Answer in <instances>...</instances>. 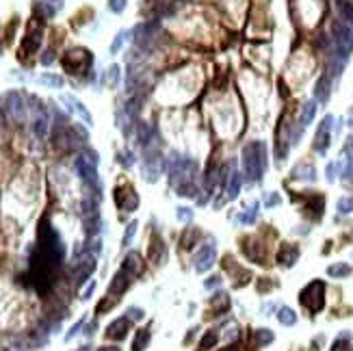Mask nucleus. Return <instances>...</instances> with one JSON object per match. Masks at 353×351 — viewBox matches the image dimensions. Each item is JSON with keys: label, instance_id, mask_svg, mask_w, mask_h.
Masks as SVG:
<instances>
[{"label": "nucleus", "instance_id": "11", "mask_svg": "<svg viewBox=\"0 0 353 351\" xmlns=\"http://www.w3.org/2000/svg\"><path fill=\"white\" fill-rule=\"evenodd\" d=\"M128 284H130V276L122 269V271L115 273V278H113V282H110V288L108 290L113 292V295H122V292L128 288Z\"/></svg>", "mask_w": 353, "mask_h": 351}, {"label": "nucleus", "instance_id": "36", "mask_svg": "<svg viewBox=\"0 0 353 351\" xmlns=\"http://www.w3.org/2000/svg\"><path fill=\"white\" fill-rule=\"evenodd\" d=\"M52 61H54V52H52V48H48L44 52V56H42V63L44 65H50Z\"/></svg>", "mask_w": 353, "mask_h": 351}, {"label": "nucleus", "instance_id": "31", "mask_svg": "<svg viewBox=\"0 0 353 351\" xmlns=\"http://www.w3.org/2000/svg\"><path fill=\"white\" fill-rule=\"evenodd\" d=\"M134 232H136V221H132V224H130V226L126 228V234H124V240H122V245H124V247H128V245H130V240H132Z\"/></svg>", "mask_w": 353, "mask_h": 351}, {"label": "nucleus", "instance_id": "21", "mask_svg": "<svg viewBox=\"0 0 353 351\" xmlns=\"http://www.w3.org/2000/svg\"><path fill=\"white\" fill-rule=\"evenodd\" d=\"M32 130H35V134L39 136V139H46V136H48V117L46 115L37 117L35 124H32Z\"/></svg>", "mask_w": 353, "mask_h": 351}, {"label": "nucleus", "instance_id": "40", "mask_svg": "<svg viewBox=\"0 0 353 351\" xmlns=\"http://www.w3.org/2000/svg\"><path fill=\"white\" fill-rule=\"evenodd\" d=\"M122 156H124V158H122V162H124V165H132V162H134V158H132V154H130V152L122 154Z\"/></svg>", "mask_w": 353, "mask_h": 351}, {"label": "nucleus", "instance_id": "1", "mask_svg": "<svg viewBox=\"0 0 353 351\" xmlns=\"http://www.w3.org/2000/svg\"><path fill=\"white\" fill-rule=\"evenodd\" d=\"M243 165H245V174L250 176L252 180H260L264 167H266V148L262 141L250 143L243 150Z\"/></svg>", "mask_w": 353, "mask_h": 351}, {"label": "nucleus", "instance_id": "39", "mask_svg": "<svg viewBox=\"0 0 353 351\" xmlns=\"http://www.w3.org/2000/svg\"><path fill=\"white\" fill-rule=\"evenodd\" d=\"M108 72H110V74H108L110 82H117V78H120V70H117V68H110Z\"/></svg>", "mask_w": 353, "mask_h": 351}, {"label": "nucleus", "instance_id": "29", "mask_svg": "<svg viewBox=\"0 0 353 351\" xmlns=\"http://www.w3.org/2000/svg\"><path fill=\"white\" fill-rule=\"evenodd\" d=\"M150 136H152V130H150L148 124H139V143L141 146H148Z\"/></svg>", "mask_w": 353, "mask_h": 351}, {"label": "nucleus", "instance_id": "20", "mask_svg": "<svg viewBox=\"0 0 353 351\" xmlns=\"http://www.w3.org/2000/svg\"><path fill=\"white\" fill-rule=\"evenodd\" d=\"M150 258H152L156 264H160L162 258H165V247H162L158 236H154V245H152V250H150Z\"/></svg>", "mask_w": 353, "mask_h": 351}, {"label": "nucleus", "instance_id": "23", "mask_svg": "<svg viewBox=\"0 0 353 351\" xmlns=\"http://www.w3.org/2000/svg\"><path fill=\"white\" fill-rule=\"evenodd\" d=\"M148 342H150V332L148 330H139V332H136L134 342H132V351H143Z\"/></svg>", "mask_w": 353, "mask_h": 351}, {"label": "nucleus", "instance_id": "44", "mask_svg": "<svg viewBox=\"0 0 353 351\" xmlns=\"http://www.w3.org/2000/svg\"><path fill=\"white\" fill-rule=\"evenodd\" d=\"M98 351H122V349H117V347H102V349H98Z\"/></svg>", "mask_w": 353, "mask_h": 351}, {"label": "nucleus", "instance_id": "28", "mask_svg": "<svg viewBox=\"0 0 353 351\" xmlns=\"http://www.w3.org/2000/svg\"><path fill=\"white\" fill-rule=\"evenodd\" d=\"M217 340H219V334H217V332H208V334L202 338V349L214 347V344H217Z\"/></svg>", "mask_w": 353, "mask_h": 351}, {"label": "nucleus", "instance_id": "45", "mask_svg": "<svg viewBox=\"0 0 353 351\" xmlns=\"http://www.w3.org/2000/svg\"><path fill=\"white\" fill-rule=\"evenodd\" d=\"M4 124V113H2V106H0V126Z\"/></svg>", "mask_w": 353, "mask_h": 351}, {"label": "nucleus", "instance_id": "6", "mask_svg": "<svg viewBox=\"0 0 353 351\" xmlns=\"http://www.w3.org/2000/svg\"><path fill=\"white\" fill-rule=\"evenodd\" d=\"M214 258H217V250H214V245L212 243L204 245L200 250L198 256H195V269H198L200 273L202 271H208L214 264Z\"/></svg>", "mask_w": 353, "mask_h": 351}, {"label": "nucleus", "instance_id": "46", "mask_svg": "<svg viewBox=\"0 0 353 351\" xmlns=\"http://www.w3.org/2000/svg\"><path fill=\"white\" fill-rule=\"evenodd\" d=\"M349 150H351V152H353V139H351V143H349Z\"/></svg>", "mask_w": 353, "mask_h": 351}, {"label": "nucleus", "instance_id": "18", "mask_svg": "<svg viewBox=\"0 0 353 351\" xmlns=\"http://www.w3.org/2000/svg\"><path fill=\"white\" fill-rule=\"evenodd\" d=\"M314 96H316V100H318V102H328V98H330V78H328V76H323L321 80L316 82Z\"/></svg>", "mask_w": 353, "mask_h": 351}, {"label": "nucleus", "instance_id": "43", "mask_svg": "<svg viewBox=\"0 0 353 351\" xmlns=\"http://www.w3.org/2000/svg\"><path fill=\"white\" fill-rule=\"evenodd\" d=\"M266 204L276 206V204H280V198H278V195H269V198H266Z\"/></svg>", "mask_w": 353, "mask_h": 351}, {"label": "nucleus", "instance_id": "22", "mask_svg": "<svg viewBox=\"0 0 353 351\" xmlns=\"http://www.w3.org/2000/svg\"><path fill=\"white\" fill-rule=\"evenodd\" d=\"M273 340V332L271 330H258L254 332V342L258 344V347H264V344H269Z\"/></svg>", "mask_w": 353, "mask_h": 351}, {"label": "nucleus", "instance_id": "13", "mask_svg": "<svg viewBox=\"0 0 353 351\" xmlns=\"http://www.w3.org/2000/svg\"><path fill=\"white\" fill-rule=\"evenodd\" d=\"M61 100H63V102H68V104H72V106H70V108H74V110H76V113H78V115H80V117H82V122H84V124H87V126H91V115H89V110H87V108H84V106H82V102H78V100H74V98H72V96H63V98H61Z\"/></svg>", "mask_w": 353, "mask_h": 351}, {"label": "nucleus", "instance_id": "4", "mask_svg": "<svg viewBox=\"0 0 353 351\" xmlns=\"http://www.w3.org/2000/svg\"><path fill=\"white\" fill-rule=\"evenodd\" d=\"M334 42H336V48L340 52V56L347 58L349 52L353 50V26L344 24V22H336L334 24Z\"/></svg>", "mask_w": 353, "mask_h": 351}, {"label": "nucleus", "instance_id": "37", "mask_svg": "<svg viewBox=\"0 0 353 351\" xmlns=\"http://www.w3.org/2000/svg\"><path fill=\"white\" fill-rule=\"evenodd\" d=\"M80 328H82V321H78V323L74 325V328L70 330V334H68V340H72V338H74V336L78 334V330H80Z\"/></svg>", "mask_w": 353, "mask_h": 351}, {"label": "nucleus", "instance_id": "19", "mask_svg": "<svg viewBox=\"0 0 353 351\" xmlns=\"http://www.w3.org/2000/svg\"><path fill=\"white\" fill-rule=\"evenodd\" d=\"M314 115H316V104L314 102H306L304 110H302V128L310 126L312 120H314Z\"/></svg>", "mask_w": 353, "mask_h": 351}, {"label": "nucleus", "instance_id": "16", "mask_svg": "<svg viewBox=\"0 0 353 351\" xmlns=\"http://www.w3.org/2000/svg\"><path fill=\"white\" fill-rule=\"evenodd\" d=\"M39 44H42V30L30 32V35L24 39V44H22V52H35L39 48Z\"/></svg>", "mask_w": 353, "mask_h": 351}, {"label": "nucleus", "instance_id": "24", "mask_svg": "<svg viewBox=\"0 0 353 351\" xmlns=\"http://www.w3.org/2000/svg\"><path fill=\"white\" fill-rule=\"evenodd\" d=\"M278 318H280V323H282V325H295L297 323V314L290 308H280Z\"/></svg>", "mask_w": 353, "mask_h": 351}, {"label": "nucleus", "instance_id": "41", "mask_svg": "<svg viewBox=\"0 0 353 351\" xmlns=\"http://www.w3.org/2000/svg\"><path fill=\"white\" fill-rule=\"evenodd\" d=\"M221 282V278H217V276H212L210 280H208V282H206V288H212V286H217Z\"/></svg>", "mask_w": 353, "mask_h": 351}, {"label": "nucleus", "instance_id": "12", "mask_svg": "<svg viewBox=\"0 0 353 351\" xmlns=\"http://www.w3.org/2000/svg\"><path fill=\"white\" fill-rule=\"evenodd\" d=\"M297 258H299V250H297V247H292V245H284L282 250H280V254H278V260H280V262H282L284 266L295 264Z\"/></svg>", "mask_w": 353, "mask_h": 351}, {"label": "nucleus", "instance_id": "47", "mask_svg": "<svg viewBox=\"0 0 353 351\" xmlns=\"http://www.w3.org/2000/svg\"><path fill=\"white\" fill-rule=\"evenodd\" d=\"M351 124H353V113H351Z\"/></svg>", "mask_w": 353, "mask_h": 351}, {"label": "nucleus", "instance_id": "17", "mask_svg": "<svg viewBox=\"0 0 353 351\" xmlns=\"http://www.w3.org/2000/svg\"><path fill=\"white\" fill-rule=\"evenodd\" d=\"M238 191H240V174H238V172H232L226 193H228V198H230V200H234V198L238 195Z\"/></svg>", "mask_w": 353, "mask_h": 351}, {"label": "nucleus", "instance_id": "7", "mask_svg": "<svg viewBox=\"0 0 353 351\" xmlns=\"http://www.w3.org/2000/svg\"><path fill=\"white\" fill-rule=\"evenodd\" d=\"M6 110H9V115H11L16 122H22V120H24L26 106H24L22 96H20L18 91H11V94L6 96Z\"/></svg>", "mask_w": 353, "mask_h": 351}, {"label": "nucleus", "instance_id": "30", "mask_svg": "<svg viewBox=\"0 0 353 351\" xmlns=\"http://www.w3.org/2000/svg\"><path fill=\"white\" fill-rule=\"evenodd\" d=\"M256 217H258V204H254L250 210L240 214V221H243V224H254V221H256Z\"/></svg>", "mask_w": 353, "mask_h": 351}, {"label": "nucleus", "instance_id": "8", "mask_svg": "<svg viewBox=\"0 0 353 351\" xmlns=\"http://www.w3.org/2000/svg\"><path fill=\"white\" fill-rule=\"evenodd\" d=\"M332 117L328 115L323 120V124H321V128H318V132H316V143H314V150L316 152H325V150L330 148V130H332Z\"/></svg>", "mask_w": 353, "mask_h": 351}, {"label": "nucleus", "instance_id": "10", "mask_svg": "<svg viewBox=\"0 0 353 351\" xmlns=\"http://www.w3.org/2000/svg\"><path fill=\"white\" fill-rule=\"evenodd\" d=\"M124 271H126L130 278H132V276H139V273L143 271V262H141V256H139V254H136V252L128 254V256L124 258Z\"/></svg>", "mask_w": 353, "mask_h": 351}, {"label": "nucleus", "instance_id": "48", "mask_svg": "<svg viewBox=\"0 0 353 351\" xmlns=\"http://www.w3.org/2000/svg\"><path fill=\"white\" fill-rule=\"evenodd\" d=\"M347 2H351V4H353V0H347Z\"/></svg>", "mask_w": 353, "mask_h": 351}, {"label": "nucleus", "instance_id": "25", "mask_svg": "<svg viewBox=\"0 0 353 351\" xmlns=\"http://www.w3.org/2000/svg\"><path fill=\"white\" fill-rule=\"evenodd\" d=\"M328 273H330L332 278H347L349 273H351V266L344 264V262L342 264H332L330 269H328Z\"/></svg>", "mask_w": 353, "mask_h": 351}, {"label": "nucleus", "instance_id": "5", "mask_svg": "<svg viewBox=\"0 0 353 351\" xmlns=\"http://www.w3.org/2000/svg\"><path fill=\"white\" fill-rule=\"evenodd\" d=\"M76 172L78 176L89 182V184H98V169H96V154H84L76 158Z\"/></svg>", "mask_w": 353, "mask_h": 351}, {"label": "nucleus", "instance_id": "34", "mask_svg": "<svg viewBox=\"0 0 353 351\" xmlns=\"http://www.w3.org/2000/svg\"><path fill=\"white\" fill-rule=\"evenodd\" d=\"M338 210H340V212H351L353 210V200H340V202H338Z\"/></svg>", "mask_w": 353, "mask_h": 351}, {"label": "nucleus", "instance_id": "32", "mask_svg": "<svg viewBox=\"0 0 353 351\" xmlns=\"http://www.w3.org/2000/svg\"><path fill=\"white\" fill-rule=\"evenodd\" d=\"M124 39H126V32H117V37L113 39V44H110V52H113V54H115V52H120V48H122V44H124Z\"/></svg>", "mask_w": 353, "mask_h": 351}, {"label": "nucleus", "instance_id": "2", "mask_svg": "<svg viewBox=\"0 0 353 351\" xmlns=\"http://www.w3.org/2000/svg\"><path fill=\"white\" fill-rule=\"evenodd\" d=\"M323 297H325V284L321 282V280H314V282H310V284L302 290V295H299L302 304H304L310 312H318V310L323 308V304H325Z\"/></svg>", "mask_w": 353, "mask_h": 351}, {"label": "nucleus", "instance_id": "33", "mask_svg": "<svg viewBox=\"0 0 353 351\" xmlns=\"http://www.w3.org/2000/svg\"><path fill=\"white\" fill-rule=\"evenodd\" d=\"M110 6V11H115V13H122L124 9H126V0H110L108 2Z\"/></svg>", "mask_w": 353, "mask_h": 351}, {"label": "nucleus", "instance_id": "35", "mask_svg": "<svg viewBox=\"0 0 353 351\" xmlns=\"http://www.w3.org/2000/svg\"><path fill=\"white\" fill-rule=\"evenodd\" d=\"M191 217H193L191 208H178V219L180 221H191Z\"/></svg>", "mask_w": 353, "mask_h": 351}, {"label": "nucleus", "instance_id": "3", "mask_svg": "<svg viewBox=\"0 0 353 351\" xmlns=\"http://www.w3.org/2000/svg\"><path fill=\"white\" fill-rule=\"evenodd\" d=\"M89 65H91V54L84 48H74L63 56V68L68 70L70 74H80Z\"/></svg>", "mask_w": 353, "mask_h": 351}, {"label": "nucleus", "instance_id": "15", "mask_svg": "<svg viewBox=\"0 0 353 351\" xmlns=\"http://www.w3.org/2000/svg\"><path fill=\"white\" fill-rule=\"evenodd\" d=\"M292 178H299V180H314L316 178V169L312 165H297L292 169Z\"/></svg>", "mask_w": 353, "mask_h": 351}, {"label": "nucleus", "instance_id": "26", "mask_svg": "<svg viewBox=\"0 0 353 351\" xmlns=\"http://www.w3.org/2000/svg\"><path fill=\"white\" fill-rule=\"evenodd\" d=\"M338 9H340V16L353 26V4L347 2V0H340V2H338Z\"/></svg>", "mask_w": 353, "mask_h": 351}, {"label": "nucleus", "instance_id": "42", "mask_svg": "<svg viewBox=\"0 0 353 351\" xmlns=\"http://www.w3.org/2000/svg\"><path fill=\"white\" fill-rule=\"evenodd\" d=\"M94 288H96V282H91V284L87 286V288H84V292H82V299H89V295H91V292H94Z\"/></svg>", "mask_w": 353, "mask_h": 351}, {"label": "nucleus", "instance_id": "27", "mask_svg": "<svg viewBox=\"0 0 353 351\" xmlns=\"http://www.w3.org/2000/svg\"><path fill=\"white\" fill-rule=\"evenodd\" d=\"M42 84H50V87H63V78L61 76H50V74H42L37 78Z\"/></svg>", "mask_w": 353, "mask_h": 351}, {"label": "nucleus", "instance_id": "38", "mask_svg": "<svg viewBox=\"0 0 353 351\" xmlns=\"http://www.w3.org/2000/svg\"><path fill=\"white\" fill-rule=\"evenodd\" d=\"M128 314L139 321V318H143V310H139V308H130V310H128Z\"/></svg>", "mask_w": 353, "mask_h": 351}, {"label": "nucleus", "instance_id": "14", "mask_svg": "<svg viewBox=\"0 0 353 351\" xmlns=\"http://www.w3.org/2000/svg\"><path fill=\"white\" fill-rule=\"evenodd\" d=\"M96 269V260L94 258H84L82 262H80V266H78V273H76V282L78 284H82L84 280H87L89 276H91V271Z\"/></svg>", "mask_w": 353, "mask_h": 351}, {"label": "nucleus", "instance_id": "9", "mask_svg": "<svg viewBox=\"0 0 353 351\" xmlns=\"http://www.w3.org/2000/svg\"><path fill=\"white\" fill-rule=\"evenodd\" d=\"M128 330H130V321H128L126 316H122V318H117V321H113V323L108 325L106 336L108 338H115V340H122V338H126Z\"/></svg>", "mask_w": 353, "mask_h": 351}]
</instances>
